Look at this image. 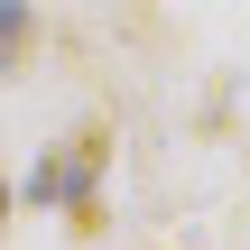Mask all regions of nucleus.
Listing matches in <instances>:
<instances>
[{"mask_svg": "<svg viewBox=\"0 0 250 250\" xmlns=\"http://www.w3.org/2000/svg\"><path fill=\"white\" fill-rule=\"evenodd\" d=\"M0 213H9V186H0Z\"/></svg>", "mask_w": 250, "mask_h": 250, "instance_id": "7ed1b4c3", "label": "nucleus"}, {"mask_svg": "<svg viewBox=\"0 0 250 250\" xmlns=\"http://www.w3.org/2000/svg\"><path fill=\"white\" fill-rule=\"evenodd\" d=\"M19 37H28V0H0V65L19 56Z\"/></svg>", "mask_w": 250, "mask_h": 250, "instance_id": "f03ea898", "label": "nucleus"}, {"mask_svg": "<svg viewBox=\"0 0 250 250\" xmlns=\"http://www.w3.org/2000/svg\"><path fill=\"white\" fill-rule=\"evenodd\" d=\"M93 167H102V139H83L74 158H46V167H37V204H65V195L83 204V186H93Z\"/></svg>", "mask_w": 250, "mask_h": 250, "instance_id": "f257e3e1", "label": "nucleus"}]
</instances>
